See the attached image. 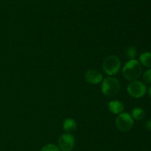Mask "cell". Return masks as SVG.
<instances>
[{"label": "cell", "mask_w": 151, "mask_h": 151, "mask_svg": "<svg viewBox=\"0 0 151 151\" xmlns=\"http://www.w3.org/2000/svg\"><path fill=\"white\" fill-rule=\"evenodd\" d=\"M142 65L136 59H131L124 65L122 68V74L126 80L130 81H135L141 76Z\"/></svg>", "instance_id": "6da1fadb"}, {"label": "cell", "mask_w": 151, "mask_h": 151, "mask_svg": "<svg viewBox=\"0 0 151 151\" xmlns=\"http://www.w3.org/2000/svg\"><path fill=\"white\" fill-rule=\"evenodd\" d=\"M101 90L107 97H114L118 94L120 90V83L116 78L108 76L101 81Z\"/></svg>", "instance_id": "7a4b0ae2"}, {"label": "cell", "mask_w": 151, "mask_h": 151, "mask_svg": "<svg viewBox=\"0 0 151 151\" xmlns=\"http://www.w3.org/2000/svg\"><path fill=\"white\" fill-rule=\"evenodd\" d=\"M103 70L109 76L116 75L121 68V62L117 56L111 55L107 56L103 62Z\"/></svg>", "instance_id": "3957f363"}, {"label": "cell", "mask_w": 151, "mask_h": 151, "mask_svg": "<svg viewBox=\"0 0 151 151\" xmlns=\"http://www.w3.org/2000/svg\"><path fill=\"white\" fill-rule=\"evenodd\" d=\"M115 124L119 130L127 132L131 130L134 126V118L128 113L122 112L118 115L115 120Z\"/></svg>", "instance_id": "277c9868"}, {"label": "cell", "mask_w": 151, "mask_h": 151, "mask_svg": "<svg viewBox=\"0 0 151 151\" xmlns=\"http://www.w3.org/2000/svg\"><path fill=\"white\" fill-rule=\"evenodd\" d=\"M127 91L131 97L139 99L145 95L147 92V87L142 81L135 80V81H131L128 84Z\"/></svg>", "instance_id": "5b68a950"}, {"label": "cell", "mask_w": 151, "mask_h": 151, "mask_svg": "<svg viewBox=\"0 0 151 151\" xmlns=\"http://www.w3.org/2000/svg\"><path fill=\"white\" fill-rule=\"evenodd\" d=\"M75 139L71 133L61 135L58 139V147L61 151H71L74 148Z\"/></svg>", "instance_id": "8992f818"}, {"label": "cell", "mask_w": 151, "mask_h": 151, "mask_svg": "<svg viewBox=\"0 0 151 151\" xmlns=\"http://www.w3.org/2000/svg\"><path fill=\"white\" fill-rule=\"evenodd\" d=\"M85 79L88 83L91 84H97L101 82L103 79V74L95 69L88 70L85 74Z\"/></svg>", "instance_id": "52a82bcc"}, {"label": "cell", "mask_w": 151, "mask_h": 151, "mask_svg": "<svg viewBox=\"0 0 151 151\" xmlns=\"http://www.w3.org/2000/svg\"><path fill=\"white\" fill-rule=\"evenodd\" d=\"M108 108H109V111L112 113L113 114H120L121 113L123 112L124 110V105L122 102H119L117 100H113L111 101L108 104Z\"/></svg>", "instance_id": "ba28073f"}, {"label": "cell", "mask_w": 151, "mask_h": 151, "mask_svg": "<svg viewBox=\"0 0 151 151\" xmlns=\"http://www.w3.org/2000/svg\"><path fill=\"white\" fill-rule=\"evenodd\" d=\"M77 128V122L74 118H67L63 121V129L64 131L70 133L71 132H73Z\"/></svg>", "instance_id": "9c48e42d"}, {"label": "cell", "mask_w": 151, "mask_h": 151, "mask_svg": "<svg viewBox=\"0 0 151 151\" xmlns=\"http://www.w3.org/2000/svg\"><path fill=\"white\" fill-rule=\"evenodd\" d=\"M139 63L146 68H151V52H145L139 56Z\"/></svg>", "instance_id": "30bf717a"}, {"label": "cell", "mask_w": 151, "mask_h": 151, "mask_svg": "<svg viewBox=\"0 0 151 151\" xmlns=\"http://www.w3.org/2000/svg\"><path fill=\"white\" fill-rule=\"evenodd\" d=\"M145 115V110L142 108L135 107L134 109H133L131 116H132V118L134 119L139 121V120H142L144 118Z\"/></svg>", "instance_id": "8fae6325"}, {"label": "cell", "mask_w": 151, "mask_h": 151, "mask_svg": "<svg viewBox=\"0 0 151 151\" xmlns=\"http://www.w3.org/2000/svg\"><path fill=\"white\" fill-rule=\"evenodd\" d=\"M137 49L135 48L133 46H130L127 48L126 51H125V55H126L127 57L131 60V59H135V58L137 57Z\"/></svg>", "instance_id": "7c38bea8"}, {"label": "cell", "mask_w": 151, "mask_h": 151, "mask_svg": "<svg viewBox=\"0 0 151 151\" xmlns=\"http://www.w3.org/2000/svg\"><path fill=\"white\" fill-rule=\"evenodd\" d=\"M41 151H60V148L53 144H48L41 148Z\"/></svg>", "instance_id": "4fadbf2b"}, {"label": "cell", "mask_w": 151, "mask_h": 151, "mask_svg": "<svg viewBox=\"0 0 151 151\" xmlns=\"http://www.w3.org/2000/svg\"><path fill=\"white\" fill-rule=\"evenodd\" d=\"M142 79L146 84H151V69L145 71L142 76Z\"/></svg>", "instance_id": "5bb4252c"}, {"label": "cell", "mask_w": 151, "mask_h": 151, "mask_svg": "<svg viewBox=\"0 0 151 151\" xmlns=\"http://www.w3.org/2000/svg\"><path fill=\"white\" fill-rule=\"evenodd\" d=\"M145 127L147 130H149V131H151V119L148 120L147 121H146Z\"/></svg>", "instance_id": "9a60e30c"}, {"label": "cell", "mask_w": 151, "mask_h": 151, "mask_svg": "<svg viewBox=\"0 0 151 151\" xmlns=\"http://www.w3.org/2000/svg\"><path fill=\"white\" fill-rule=\"evenodd\" d=\"M148 94L149 96H150V97L151 98V87L149 88V90H148Z\"/></svg>", "instance_id": "2e32d148"}]
</instances>
